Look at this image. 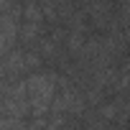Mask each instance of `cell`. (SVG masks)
<instances>
[{
    "mask_svg": "<svg viewBox=\"0 0 130 130\" xmlns=\"http://www.w3.org/2000/svg\"><path fill=\"white\" fill-rule=\"evenodd\" d=\"M28 102H31V112L38 117L48 110L51 100H54V79L51 74H33L28 82Z\"/></svg>",
    "mask_w": 130,
    "mask_h": 130,
    "instance_id": "6da1fadb",
    "label": "cell"
}]
</instances>
